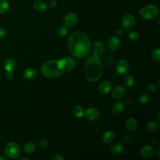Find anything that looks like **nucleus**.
Here are the masks:
<instances>
[{"label":"nucleus","mask_w":160,"mask_h":160,"mask_svg":"<svg viewBox=\"0 0 160 160\" xmlns=\"http://www.w3.org/2000/svg\"><path fill=\"white\" fill-rule=\"evenodd\" d=\"M70 52L78 58H82L89 54L91 42L89 37L84 32L76 31L72 33L68 40Z\"/></svg>","instance_id":"f03ea898"},{"label":"nucleus","mask_w":160,"mask_h":160,"mask_svg":"<svg viewBox=\"0 0 160 160\" xmlns=\"http://www.w3.org/2000/svg\"><path fill=\"white\" fill-rule=\"evenodd\" d=\"M159 128V124L157 122L154 121H150L148 124V126H147L148 130L151 132H154L157 131L158 130Z\"/></svg>","instance_id":"393cba45"},{"label":"nucleus","mask_w":160,"mask_h":160,"mask_svg":"<svg viewBox=\"0 0 160 160\" xmlns=\"http://www.w3.org/2000/svg\"><path fill=\"white\" fill-rule=\"evenodd\" d=\"M111 151L114 154H119L124 150V146L120 142H114L110 146Z\"/></svg>","instance_id":"a211bd4d"},{"label":"nucleus","mask_w":160,"mask_h":160,"mask_svg":"<svg viewBox=\"0 0 160 160\" xmlns=\"http://www.w3.org/2000/svg\"><path fill=\"white\" fill-rule=\"evenodd\" d=\"M102 71V64L99 55L92 54L89 56L84 66L86 78L90 81L96 82L101 78Z\"/></svg>","instance_id":"7ed1b4c3"},{"label":"nucleus","mask_w":160,"mask_h":160,"mask_svg":"<svg viewBox=\"0 0 160 160\" xmlns=\"http://www.w3.org/2000/svg\"><path fill=\"white\" fill-rule=\"evenodd\" d=\"M2 159H4V160H6V158L1 155V156H0V160H2Z\"/></svg>","instance_id":"4c0bfd02"},{"label":"nucleus","mask_w":160,"mask_h":160,"mask_svg":"<svg viewBox=\"0 0 160 160\" xmlns=\"http://www.w3.org/2000/svg\"><path fill=\"white\" fill-rule=\"evenodd\" d=\"M128 37L131 41L136 42L139 39L140 36L137 31H131L128 33Z\"/></svg>","instance_id":"cd10ccee"},{"label":"nucleus","mask_w":160,"mask_h":160,"mask_svg":"<svg viewBox=\"0 0 160 160\" xmlns=\"http://www.w3.org/2000/svg\"><path fill=\"white\" fill-rule=\"evenodd\" d=\"M5 154L12 159L18 158L21 154V147L16 142H10L7 144L5 150Z\"/></svg>","instance_id":"39448f33"},{"label":"nucleus","mask_w":160,"mask_h":160,"mask_svg":"<svg viewBox=\"0 0 160 160\" xmlns=\"http://www.w3.org/2000/svg\"><path fill=\"white\" fill-rule=\"evenodd\" d=\"M4 68L6 71L13 72L16 68V63L14 59L8 58L7 59L4 63Z\"/></svg>","instance_id":"2eb2a0df"},{"label":"nucleus","mask_w":160,"mask_h":160,"mask_svg":"<svg viewBox=\"0 0 160 160\" xmlns=\"http://www.w3.org/2000/svg\"><path fill=\"white\" fill-rule=\"evenodd\" d=\"M33 8L38 12H44L47 9L46 4L41 0H38L34 2L33 3Z\"/></svg>","instance_id":"6ab92c4d"},{"label":"nucleus","mask_w":160,"mask_h":160,"mask_svg":"<svg viewBox=\"0 0 160 160\" xmlns=\"http://www.w3.org/2000/svg\"><path fill=\"white\" fill-rule=\"evenodd\" d=\"M151 56L154 61H160V49L156 48L153 49L151 52Z\"/></svg>","instance_id":"c85d7f7f"},{"label":"nucleus","mask_w":160,"mask_h":160,"mask_svg":"<svg viewBox=\"0 0 160 160\" xmlns=\"http://www.w3.org/2000/svg\"><path fill=\"white\" fill-rule=\"evenodd\" d=\"M92 50L94 54H96V55L101 54L104 50L103 44L101 41L95 42L92 46Z\"/></svg>","instance_id":"aec40b11"},{"label":"nucleus","mask_w":160,"mask_h":160,"mask_svg":"<svg viewBox=\"0 0 160 160\" xmlns=\"http://www.w3.org/2000/svg\"><path fill=\"white\" fill-rule=\"evenodd\" d=\"M154 153V149L152 146L149 144H145L142 146L140 149V154L144 158H149Z\"/></svg>","instance_id":"ddd939ff"},{"label":"nucleus","mask_w":160,"mask_h":160,"mask_svg":"<svg viewBox=\"0 0 160 160\" xmlns=\"http://www.w3.org/2000/svg\"><path fill=\"white\" fill-rule=\"evenodd\" d=\"M23 159H26V160H28L29 159L28 158H22L21 159V160H23Z\"/></svg>","instance_id":"58836bf2"},{"label":"nucleus","mask_w":160,"mask_h":160,"mask_svg":"<svg viewBox=\"0 0 160 160\" xmlns=\"http://www.w3.org/2000/svg\"><path fill=\"white\" fill-rule=\"evenodd\" d=\"M37 75V71L34 68H27L22 72L23 78L26 80H31L34 79Z\"/></svg>","instance_id":"dca6fc26"},{"label":"nucleus","mask_w":160,"mask_h":160,"mask_svg":"<svg viewBox=\"0 0 160 160\" xmlns=\"http://www.w3.org/2000/svg\"><path fill=\"white\" fill-rule=\"evenodd\" d=\"M73 115L77 118H81L84 116V110L81 106H76L72 109Z\"/></svg>","instance_id":"5701e85b"},{"label":"nucleus","mask_w":160,"mask_h":160,"mask_svg":"<svg viewBox=\"0 0 160 160\" xmlns=\"http://www.w3.org/2000/svg\"><path fill=\"white\" fill-rule=\"evenodd\" d=\"M50 4L52 7H54L56 5V1L55 0H52L51 1V2H50Z\"/></svg>","instance_id":"e433bc0d"},{"label":"nucleus","mask_w":160,"mask_h":160,"mask_svg":"<svg viewBox=\"0 0 160 160\" xmlns=\"http://www.w3.org/2000/svg\"><path fill=\"white\" fill-rule=\"evenodd\" d=\"M76 61L72 57H64L46 61L42 65L41 71L44 77L54 78L72 71L76 67Z\"/></svg>","instance_id":"f257e3e1"},{"label":"nucleus","mask_w":160,"mask_h":160,"mask_svg":"<svg viewBox=\"0 0 160 160\" xmlns=\"http://www.w3.org/2000/svg\"><path fill=\"white\" fill-rule=\"evenodd\" d=\"M78 21L77 16L72 12H69L66 14L62 19L64 26L66 27H72L74 26Z\"/></svg>","instance_id":"6e6552de"},{"label":"nucleus","mask_w":160,"mask_h":160,"mask_svg":"<svg viewBox=\"0 0 160 160\" xmlns=\"http://www.w3.org/2000/svg\"><path fill=\"white\" fill-rule=\"evenodd\" d=\"M52 159L53 160H63L64 158L61 154H54L52 158Z\"/></svg>","instance_id":"72a5a7b5"},{"label":"nucleus","mask_w":160,"mask_h":160,"mask_svg":"<svg viewBox=\"0 0 160 160\" xmlns=\"http://www.w3.org/2000/svg\"><path fill=\"white\" fill-rule=\"evenodd\" d=\"M147 91L150 93H154L157 91L156 86L153 83H149L146 86Z\"/></svg>","instance_id":"7c9ffc66"},{"label":"nucleus","mask_w":160,"mask_h":160,"mask_svg":"<svg viewBox=\"0 0 160 160\" xmlns=\"http://www.w3.org/2000/svg\"><path fill=\"white\" fill-rule=\"evenodd\" d=\"M128 62L125 59H121L117 62L116 65V70L119 74L122 75L126 74L128 72Z\"/></svg>","instance_id":"1a4fd4ad"},{"label":"nucleus","mask_w":160,"mask_h":160,"mask_svg":"<svg viewBox=\"0 0 160 160\" xmlns=\"http://www.w3.org/2000/svg\"><path fill=\"white\" fill-rule=\"evenodd\" d=\"M112 89V84L110 81H105L102 82L98 86V89L100 94H108Z\"/></svg>","instance_id":"9b49d317"},{"label":"nucleus","mask_w":160,"mask_h":160,"mask_svg":"<svg viewBox=\"0 0 160 160\" xmlns=\"http://www.w3.org/2000/svg\"><path fill=\"white\" fill-rule=\"evenodd\" d=\"M116 34L119 36H121L124 34V30L122 29H118L117 30V32H116Z\"/></svg>","instance_id":"c9c22d12"},{"label":"nucleus","mask_w":160,"mask_h":160,"mask_svg":"<svg viewBox=\"0 0 160 160\" xmlns=\"http://www.w3.org/2000/svg\"><path fill=\"white\" fill-rule=\"evenodd\" d=\"M124 108V105L121 102H116L112 106V112L114 114L118 115L122 112Z\"/></svg>","instance_id":"412c9836"},{"label":"nucleus","mask_w":160,"mask_h":160,"mask_svg":"<svg viewBox=\"0 0 160 160\" xmlns=\"http://www.w3.org/2000/svg\"><path fill=\"white\" fill-rule=\"evenodd\" d=\"M6 36V31L4 28L0 27V38H4Z\"/></svg>","instance_id":"473e14b6"},{"label":"nucleus","mask_w":160,"mask_h":160,"mask_svg":"<svg viewBox=\"0 0 160 160\" xmlns=\"http://www.w3.org/2000/svg\"><path fill=\"white\" fill-rule=\"evenodd\" d=\"M115 137V134L112 130H108L104 132L102 136V141L104 143L108 144L112 141Z\"/></svg>","instance_id":"f3484780"},{"label":"nucleus","mask_w":160,"mask_h":160,"mask_svg":"<svg viewBox=\"0 0 160 160\" xmlns=\"http://www.w3.org/2000/svg\"><path fill=\"white\" fill-rule=\"evenodd\" d=\"M108 46L110 50L112 51H116L120 46V41L119 38L116 36L111 37L108 40Z\"/></svg>","instance_id":"f8f14e48"},{"label":"nucleus","mask_w":160,"mask_h":160,"mask_svg":"<svg viewBox=\"0 0 160 160\" xmlns=\"http://www.w3.org/2000/svg\"><path fill=\"white\" fill-rule=\"evenodd\" d=\"M149 101V96L147 93L142 92L141 94L138 98V102L142 105L147 104Z\"/></svg>","instance_id":"a878e982"},{"label":"nucleus","mask_w":160,"mask_h":160,"mask_svg":"<svg viewBox=\"0 0 160 160\" xmlns=\"http://www.w3.org/2000/svg\"><path fill=\"white\" fill-rule=\"evenodd\" d=\"M49 141L47 139H42L40 141L39 143V145L41 148H43V149H45V148H47L49 146Z\"/></svg>","instance_id":"2f4dec72"},{"label":"nucleus","mask_w":160,"mask_h":160,"mask_svg":"<svg viewBox=\"0 0 160 160\" xmlns=\"http://www.w3.org/2000/svg\"><path fill=\"white\" fill-rule=\"evenodd\" d=\"M136 23L134 17L130 14L124 15L121 19V25L124 29L129 30L132 29Z\"/></svg>","instance_id":"423d86ee"},{"label":"nucleus","mask_w":160,"mask_h":160,"mask_svg":"<svg viewBox=\"0 0 160 160\" xmlns=\"http://www.w3.org/2000/svg\"><path fill=\"white\" fill-rule=\"evenodd\" d=\"M139 16L146 20H153L158 15L157 7L154 4H147L142 6L139 11Z\"/></svg>","instance_id":"20e7f679"},{"label":"nucleus","mask_w":160,"mask_h":160,"mask_svg":"<svg viewBox=\"0 0 160 160\" xmlns=\"http://www.w3.org/2000/svg\"><path fill=\"white\" fill-rule=\"evenodd\" d=\"M126 93V90L122 86H116L112 91V96L115 99H120L124 96Z\"/></svg>","instance_id":"9d476101"},{"label":"nucleus","mask_w":160,"mask_h":160,"mask_svg":"<svg viewBox=\"0 0 160 160\" xmlns=\"http://www.w3.org/2000/svg\"><path fill=\"white\" fill-rule=\"evenodd\" d=\"M125 126L128 131L134 132L138 128L137 121L133 118H129L126 120L125 122Z\"/></svg>","instance_id":"4468645a"},{"label":"nucleus","mask_w":160,"mask_h":160,"mask_svg":"<svg viewBox=\"0 0 160 160\" xmlns=\"http://www.w3.org/2000/svg\"><path fill=\"white\" fill-rule=\"evenodd\" d=\"M134 84V77L131 75H128L124 79V84L127 88H131Z\"/></svg>","instance_id":"b1692460"},{"label":"nucleus","mask_w":160,"mask_h":160,"mask_svg":"<svg viewBox=\"0 0 160 160\" xmlns=\"http://www.w3.org/2000/svg\"><path fill=\"white\" fill-rule=\"evenodd\" d=\"M84 116L86 119L91 121L97 120L99 117V111L95 108H89L86 109Z\"/></svg>","instance_id":"0eeeda50"},{"label":"nucleus","mask_w":160,"mask_h":160,"mask_svg":"<svg viewBox=\"0 0 160 160\" xmlns=\"http://www.w3.org/2000/svg\"><path fill=\"white\" fill-rule=\"evenodd\" d=\"M9 4L6 0H0V14H4L9 9Z\"/></svg>","instance_id":"bb28decb"},{"label":"nucleus","mask_w":160,"mask_h":160,"mask_svg":"<svg viewBox=\"0 0 160 160\" xmlns=\"http://www.w3.org/2000/svg\"><path fill=\"white\" fill-rule=\"evenodd\" d=\"M68 34V29L65 26H60L58 29V34L60 37H63L66 36Z\"/></svg>","instance_id":"c756f323"},{"label":"nucleus","mask_w":160,"mask_h":160,"mask_svg":"<svg viewBox=\"0 0 160 160\" xmlns=\"http://www.w3.org/2000/svg\"><path fill=\"white\" fill-rule=\"evenodd\" d=\"M36 148V144L33 142L30 141V142H26L24 144L23 147V149L26 154H32L35 151Z\"/></svg>","instance_id":"4be33fe9"},{"label":"nucleus","mask_w":160,"mask_h":160,"mask_svg":"<svg viewBox=\"0 0 160 160\" xmlns=\"http://www.w3.org/2000/svg\"><path fill=\"white\" fill-rule=\"evenodd\" d=\"M6 77L8 79H11L12 77V72L11 71H6Z\"/></svg>","instance_id":"f704fd0d"}]
</instances>
